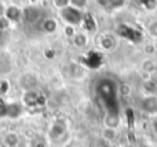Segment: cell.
Wrapping results in <instances>:
<instances>
[{
	"instance_id": "obj_1",
	"label": "cell",
	"mask_w": 157,
	"mask_h": 147,
	"mask_svg": "<svg viewBox=\"0 0 157 147\" xmlns=\"http://www.w3.org/2000/svg\"><path fill=\"white\" fill-rule=\"evenodd\" d=\"M97 101L108 116H120V88L112 79H101L95 85Z\"/></svg>"
},
{
	"instance_id": "obj_2",
	"label": "cell",
	"mask_w": 157,
	"mask_h": 147,
	"mask_svg": "<svg viewBox=\"0 0 157 147\" xmlns=\"http://www.w3.org/2000/svg\"><path fill=\"white\" fill-rule=\"evenodd\" d=\"M59 17L62 18V21L65 22V24H68V26H73V28L81 25L83 24V19H84L83 13L71 4L66 8L59 11Z\"/></svg>"
},
{
	"instance_id": "obj_3",
	"label": "cell",
	"mask_w": 157,
	"mask_h": 147,
	"mask_svg": "<svg viewBox=\"0 0 157 147\" xmlns=\"http://www.w3.org/2000/svg\"><path fill=\"white\" fill-rule=\"evenodd\" d=\"M141 110L147 116H157V96L146 95L141 101Z\"/></svg>"
},
{
	"instance_id": "obj_4",
	"label": "cell",
	"mask_w": 157,
	"mask_h": 147,
	"mask_svg": "<svg viewBox=\"0 0 157 147\" xmlns=\"http://www.w3.org/2000/svg\"><path fill=\"white\" fill-rule=\"evenodd\" d=\"M81 61H83L84 65L88 66L90 69H98L102 65V54H101L99 51L92 50V51H90Z\"/></svg>"
},
{
	"instance_id": "obj_5",
	"label": "cell",
	"mask_w": 157,
	"mask_h": 147,
	"mask_svg": "<svg viewBox=\"0 0 157 147\" xmlns=\"http://www.w3.org/2000/svg\"><path fill=\"white\" fill-rule=\"evenodd\" d=\"M3 15H4L11 24H14V22H18L24 18V10L17 7V6H8V7L4 8Z\"/></svg>"
},
{
	"instance_id": "obj_6",
	"label": "cell",
	"mask_w": 157,
	"mask_h": 147,
	"mask_svg": "<svg viewBox=\"0 0 157 147\" xmlns=\"http://www.w3.org/2000/svg\"><path fill=\"white\" fill-rule=\"evenodd\" d=\"M22 102H24V105L28 107H35V106H40V105L43 103V98H41L40 94L30 90V91H26V94H25L24 98H22Z\"/></svg>"
},
{
	"instance_id": "obj_7",
	"label": "cell",
	"mask_w": 157,
	"mask_h": 147,
	"mask_svg": "<svg viewBox=\"0 0 157 147\" xmlns=\"http://www.w3.org/2000/svg\"><path fill=\"white\" fill-rule=\"evenodd\" d=\"M66 135V127L61 123H55L54 125L50 128L48 138L52 140H59L61 138H63Z\"/></svg>"
},
{
	"instance_id": "obj_8",
	"label": "cell",
	"mask_w": 157,
	"mask_h": 147,
	"mask_svg": "<svg viewBox=\"0 0 157 147\" xmlns=\"http://www.w3.org/2000/svg\"><path fill=\"white\" fill-rule=\"evenodd\" d=\"M24 112V107L19 103H6V117L18 118Z\"/></svg>"
},
{
	"instance_id": "obj_9",
	"label": "cell",
	"mask_w": 157,
	"mask_h": 147,
	"mask_svg": "<svg viewBox=\"0 0 157 147\" xmlns=\"http://www.w3.org/2000/svg\"><path fill=\"white\" fill-rule=\"evenodd\" d=\"M3 145H4L6 147H18V145H19V136L17 134L10 132V134H7L4 136V139H3Z\"/></svg>"
},
{
	"instance_id": "obj_10",
	"label": "cell",
	"mask_w": 157,
	"mask_h": 147,
	"mask_svg": "<svg viewBox=\"0 0 157 147\" xmlns=\"http://www.w3.org/2000/svg\"><path fill=\"white\" fill-rule=\"evenodd\" d=\"M58 29V24L54 18H46L43 22V30L47 33H54Z\"/></svg>"
},
{
	"instance_id": "obj_11",
	"label": "cell",
	"mask_w": 157,
	"mask_h": 147,
	"mask_svg": "<svg viewBox=\"0 0 157 147\" xmlns=\"http://www.w3.org/2000/svg\"><path fill=\"white\" fill-rule=\"evenodd\" d=\"M121 120H120V116H106L105 118V127L110 129H116L120 125Z\"/></svg>"
},
{
	"instance_id": "obj_12",
	"label": "cell",
	"mask_w": 157,
	"mask_h": 147,
	"mask_svg": "<svg viewBox=\"0 0 157 147\" xmlns=\"http://www.w3.org/2000/svg\"><path fill=\"white\" fill-rule=\"evenodd\" d=\"M99 46H101V48H102L103 51H112V50L114 48V46H116V44H114V40L112 37L105 36V37L101 39Z\"/></svg>"
},
{
	"instance_id": "obj_13",
	"label": "cell",
	"mask_w": 157,
	"mask_h": 147,
	"mask_svg": "<svg viewBox=\"0 0 157 147\" xmlns=\"http://www.w3.org/2000/svg\"><path fill=\"white\" fill-rule=\"evenodd\" d=\"M116 138H117L116 129H110V128H105V129H103V132H102V139L103 140H106L108 143H110V142H113Z\"/></svg>"
},
{
	"instance_id": "obj_14",
	"label": "cell",
	"mask_w": 157,
	"mask_h": 147,
	"mask_svg": "<svg viewBox=\"0 0 157 147\" xmlns=\"http://www.w3.org/2000/svg\"><path fill=\"white\" fill-rule=\"evenodd\" d=\"M73 43L78 48H83V47L87 46V36L83 35V33H76L73 37Z\"/></svg>"
},
{
	"instance_id": "obj_15",
	"label": "cell",
	"mask_w": 157,
	"mask_h": 147,
	"mask_svg": "<svg viewBox=\"0 0 157 147\" xmlns=\"http://www.w3.org/2000/svg\"><path fill=\"white\" fill-rule=\"evenodd\" d=\"M10 26H11V22L2 14V15H0V30H6Z\"/></svg>"
},
{
	"instance_id": "obj_16",
	"label": "cell",
	"mask_w": 157,
	"mask_h": 147,
	"mask_svg": "<svg viewBox=\"0 0 157 147\" xmlns=\"http://www.w3.org/2000/svg\"><path fill=\"white\" fill-rule=\"evenodd\" d=\"M52 4L55 6V8H58V10H63V8H66L69 4H71V2H68V0H57V2H54Z\"/></svg>"
},
{
	"instance_id": "obj_17",
	"label": "cell",
	"mask_w": 157,
	"mask_h": 147,
	"mask_svg": "<svg viewBox=\"0 0 157 147\" xmlns=\"http://www.w3.org/2000/svg\"><path fill=\"white\" fill-rule=\"evenodd\" d=\"M144 6H146L145 8H147V10H155V8H157V2H144L142 3Z\"/></svg>"
},
{
	"instance_id": "obj_18",
	"label": "cell",
	"mask_w": 157,
	"mask_h": 147,
	"mask_svg": "<svg viewBox=\"0 0 157 147\" xmlns=\"http://www.w3.org/2000/svg\"><path fill=\"white\" fill-rule=\"evenodd\" d=\"M87 4H88L87 2H71V6L76 7L77 10H80V11H81V8H84L83 6H87Z\"/></svg>"
},
{
	"instance_id": "obj_19",
	"label": "cell",
	"mask_w": 157,
	"mask_h": 147,
	"mask_svg": "<svg viewBox=\"0 0 157 147\" xmlns=\"http://www.w3.org/2000/svg\"><path fill=\"white\" fill-rule=\"evenodd\" d=\"M65 35H73V37H75V35H76L75 28L73 26H66L65 28Z\"/></svg>"
},
{
	"instance_id": "obj_20",
	"label": "cell",
	"mask_w": 157,
	"mask_h": 147,
	"mask_svg": "<svg viewBox=\"0 0 157 147\" xmlns=\"http://www.w3.org/2000/svg\"><path fill=\"white\" fill-rule=\"evenodd\" d=\"M153 129H155V132L157 134V117L153 120Z\"/></svg>"
},
{
	"instance_id": "obj_21",
	"label": "cell",
	"mask_w": 157,
	"mask_h": 147,
	"mask_svg": "<svg viewBox=\"0 0 157 147\" xmlns=\"http://www.w3.org/2000/svg\"><path fill=\"white\" fill-rule=\"evenodd\" d=\"M0 134H2V127H0Z\"/></svg>"
}]
</instances>
